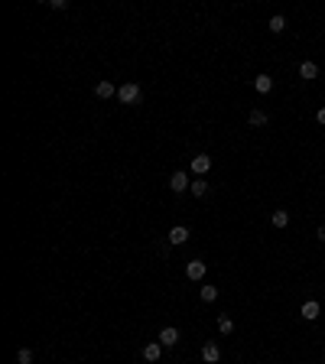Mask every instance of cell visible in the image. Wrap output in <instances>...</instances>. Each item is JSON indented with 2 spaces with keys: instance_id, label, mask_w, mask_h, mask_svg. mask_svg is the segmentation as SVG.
<instances>
[{
  "instance_id": "3",
  "label": "cell",
  "mask_w": 325,
  "mask_h": 364,
  "mask_svg": "<svg viewBox=\"0 0 325 364\" xmlns=\"http://www.w3.org/2000/svg\"><path fill=\"white\" fill-rule=\"evenodd\" d=\"M189 186H192V182H189V176H186V172H182V169H176V172H172V179H169V189H172V192H186V189Z\"/></svg>"
},
{
  "instance_id": "22",
  "label": "cell",
  "mask_w": 325,
  "mask_h": 364,
  "mask_svg": "<svg viewBox=\"0 0 325 364\" xmlns=\"http://www.w3.org/2000/svg\"><path fill=\"white\" fill-rule=\"evenodd\" d=\"M322 364H325V361H322Z\"/></svg>"
},
{
  "instance_id": "2",
  "label": "cell",
  "mask_w": 325,
  "mask_h": 364,
  "mask_svg": "<svg viewBox=\"0 0 325 364\" xmlns=\"http://www.w3.org/2000/svg\"><path fill=\"white\" fill-rule=\"evenodd\" d=\"M189 169L195 172V176H205V172L211 169V156H205V153H199V156H192V163H189Z\"/></svg>"
},
{
  "instance_id": "11",
  "label": "cell",
  "mask_w": 325,
  "mask_h": 364,
  "mask_svg": "<svg viewBox=\"0 0 325 364\" xmlns=\"http://www.w3.org/2000/svg\"><path fill=\"white\" fill-rule=\"evenodd\" d=\"M202 358H205V361H208V364H215L218 358H221V348H218L215 341H208V345L202 348Z\"/></svg>"
},
{
  "instance_id": "5",
  "label": "cell",
  "mask_w": 325,
  "mask_h": 364,
  "mask_svg": "<svg viewBox=\"0 0 325 364\" xmlns=\"http://www.w3.org/2000/svg\"><path fill=\"white\" fill-rule=\"evenodd\" d=\"M205 270H208L205 260H189V264H186V277L189 280H202V277H205Z\"/></svg>"
},
{
  "instance_id": "13",
  "label": "cell",
  "mask_w": 325,
  "mask_h": 364,
  "mask_svg": "<svg viewBox=\"0 0 325 364\" xmlns=\"http://www.w3.org/2000/svg\"><path fill=\"white\" fill-rule=\"evenodd\" d=\"M299 75L306 78V81H312V78L319 75V65H316V62H302V65H299Z\"/></svg>"
},
{
  "instance_id": "16",
  "label": "cell",
  "mask_w": 325,
  "mask_h": 364,
  "mask_svg": "<svg viewBox=\"0 0 325 364\" xmlns=\"http://www.w3.org/2000/svg\"><path fill=\"white\" fill-rule=\"evenodd\" d=\"M283 30H286V16H270V33H283Z\"/></svg>"
},
{
  "instance_id": "17",
  "label": "cell",
  "mask_w": 325,
  "mask_h": 364,
  "mask_svg": "<svg viewBox=\"0 0 325 364\" xmlns=\"http://www.w3.org/2000/svg\"><path fill=\"white\" fill-rule=\"evenodd\" d=\"M247 121H250V124H254V127H263V124H267V114H263V111H250V117H247Z\"/></svg>"
},
{
  "instance_id": "7",
  "label": "cell",
  "mask_w": 325,
  "mask_h": 364,
  "mask_svg": "<svg viewBox=\"0 0 325 364\" xmlns=\"http://www.w3.org/2000/svg\"><path fill=\"white\" fill-rule=\"evenodd\" d=\"M143 358H147V361H160V358H162V345H160V341L143 345Z\"/></svg>"
},
{
  "instance_id": "20",
  "label": "cell",
  "mask_w": 325,
  "mask_h": 364,
  "mask_svg": "<svg viewBox=\"0 0 325 364\" xmlns=\"http://www.w3.org/2000/svg\"><path fill=\"white\" fill-rule=\"evenodd\" d=\"M316 121H319V124H325V108H319V114H316Z\"/></svg>"
},
{
  "instance_id": "4",
  "label": "cell",
  "mask_w": 325,
  "mask_h": 364,
  "mask_svg": "<svg viewBox=\"0 0 325 364\" xmlns=\"http://www.w3.org/2000/svg\"><path fill=\"white\" fill-rule=\"evenodd\" d=\"M160 345H162V348H176V345H179V328L166 325V328L160 332Z\"/></svg>"
},
{
  "instance_id": "10",
  "label": "cell",
  "mask_w": 325,
  "mask_h": 364,
  "mask_svg": "<svg viewBox=\"0 0 325 364\" xmlns=\"http://www.w3.org/2000/svg\"><path fill=\"white\" fill-rule=\"evenodd\" d=\"M254 88H257V94H270L273 78H270V75H257V78H254Z\"/></svg>"
},
{
  "instance_id": "9",
  "label": "cell",
  "mask_w": 325,
  "mask_h": 364,
  "mask_svg": "<svg viewBox=\"0 0 325 364\" xmlns=\"http://www.w3.org/2000/svg\"><path fill=\"white\" fill-rule=\"evenodd\" d=\"M186 241H189V228L186 225H176L169 231V244H186Z\"/></svg>"
},
{
  "instance_id": "21",
  "label": "cell",
  "mask_w": 325,
  "mask_h": 364,
  "mask_svg": "<svg viewBox=\"0 0 325 364\" xmlns=\"http://www.w3.org/2000/svg\"><path fill=\"white\" fill-rule=\"evenodd\" d=\"M316 238H319V241H322V244H325V225H322V228H319V231H316Z\"/></svg>"
},
{
  "instance_id": "8",
  "label": "cell",
  "mask_w": 325,
  "mask_h": 364,
  "mask_svg": "<svg viewBox=\"0 0 325 364\" xmlns=\"http://www.w3.org/2000/svg\"><path fill=\"white\" fill-rule=\"evenodd\" d=\"M94 94H98L101 101H108V98H114V94H117V88L111 85V81H98V85H94Z\"/></svg>"
},
{
  "instance_id": "14",
  "label": "cell",
  "mask_w": 325,
  "mask_h": 364,
  "mask_svg": "<svg viewBox=\"0 0 325 364\" xmlns=\"http://www.w3.org/2000/svg\"><path fill=\"white\" fill-rule=\"evenodd\" d=\"M189 189H192V195H195V199H202V195H205V192H208V182H205V179H195V182H192V186H189Z\"/></svg>"
},
{
  "instance_id": "12",
  "label": "cell",
  "mask_w": 325,
  "mask_h": 364,
  "mask_svg": "<svg viewBox=\"0 0 325 364\" xmlns=\"http://www.w3.org/2000/svg\"><path fill=\"white\" fill-rule=\"evenodd\" d=\"M270 221H273V228H280V231H283V228L289 225V211L277 208V211H273V218H270Z\"/></svg>"
},
{
  "instance_id": "18",
  "label": "cell",
  "mask_w": 325,
  "mask_h": 364,
  "mask_svg": "<svg viewBox=\"0 0 325 364\" xmlns=\"http://www.w3.org/2000/svg\"><path fill=\"white\" fill-rule=\"evenodd\" d=\"M218 299V289L215 286H202V302H215Z\"/></svg>"
},
{
  "instance_id": "1",
  "label": "cell",
  "mask_w": 325,
  "mask_h": 364,
  "mask_svg": "<svg viewBox=\"0 0 325 364\" xmlns=\"http://www.w3.org/2000/svg\"><path fill=\"white\" fill-rule=\"evenodd\" d=\"M117 98H121V104H137L140 101V85H133V81L121 85L117 88Z\"/></svg>"
},
{
  "instance_id": "19",
  "label": "cell",
  "mask_w": 325,
  "mask_h": 364,
  "mask_svg": "<svg viewBox=\"0 0 325 364\" xmlns=\"http://www.w3.org/2000/svg\"><path fill=\"white\" fill-rule=\"evenodd\" d=\"M33 361V348H20L16 351V364H30Z\"/></svg>"
},
{
  "instance_id": "6",
  "label": "cell",
  "mask_w": 325,
  "mask_h": 364,
  "mask_svg": "<svg viewBox=\"0 0 325 364\" xmlns=\"http://www.w3.org/2000/svg\"><path fill=\"white\" fill-rule=\"evenodd\" d=\"M319 312H322V309H319V302H316V299L302 302V319H306V322H316V319H319Z\"/></svg>"
},
{
  "instance_id": "15",
  "label": "cell",
  "mask_w": 325,
  "mask_h": 364,
  "mask_svg": "<svg viewBox=\"0 0 325 364\" xmlns=\"http://www.w3.org/2000/svg\"><path fill=\"white\" fill-rule=\"evenodd\" d=\"M218 332H221V335H231L234 332V322L228 316H218Z\"/></svg>"
}]
</instances>
